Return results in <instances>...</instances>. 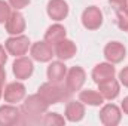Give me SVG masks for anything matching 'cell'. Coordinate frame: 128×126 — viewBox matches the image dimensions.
<instances>
[{"label":"cell","mask_w":128,"mask_h":126,"mask_svg":"<svg viewBox=\"0 0 128 126\" xmlns=\"http://www.w3.org/2000/svg\"><path fill=\"white\" fill-rule=\"evenodd\" d=\"M66 120L68 122H80L85 117V104L82 101H68L66 105Z\"/></svg>","instance_id":"17"},{"label":"cell","mask_w":128,"mask_h":126,"mask_svg":"<svg viewBox=\"0 0 128 126\" xmlns=\"http://www.w3.org/2000/svg\"><path fill=\"white\" fill-rule=\"evenodd\" d=\"M85 80H86L85 70L82 67H79V65H74L70 70H67V74H66V88L70 92H78L85 85Z\"/></svg>","instance_id":"4"},{"label":"cell","mask_w":128,"mask_h":126,"mask_svg":"<svg viewBox=\"0 0 128 126\" xmlns=\"http://www.w3.org/2000/svg\"><path fill=\"white\" fill-rule=\"evenodd\" d=\"M10 4L9 1H4V0H0V24H4L10 15Z\"/></svg>","instance_id":"23"},{"label":"cell","mask_w":128,"mask_h":126,"mask_svg":"<svg viewBox=\"0 0 128 126\" xmlns=\"http://www.w3.org/2000/svg\"><path fill=\"white\" fill-rule=\"evenodd\" d=\"M54 52H55V57H58V60L67 61V60H72L76 55L78 48H76V43L73 40L66 37L54 46Z\"/></svg>","instance_id":"14"},{"label":"cell","mask_w":128,"mask_h":126,"mask_svg":"<svg viewBox=\"0 0 128 126\" xmlns=\"http://www.w3.org/2000/svg\"><path fill=\"white\" fill-rule=\"evenodd\" d=\"M82 24L86 30H98L103 25V12L97 6H90L82 13Z\"/></svg>","instance_id":"7"},{"label":"cell","mask_w":128,"mask_h":126,"mask_svg":"<svg viewBox=\"0 0 128 126\" xmlns=\"http://www.w3.org/2000/svg\"><path fill=\"white\" fill-rule=\"evenodd\" d=\"M32 3V0H9L10 7H14L15 10H21L24 7H27Z\"/></svg>","instance_id":"24"},{"label":"cell","mask_w":128,"mask_h":126,"mask_svg":"<svg viewBox=\"0 0 128 126\" xmlns=\"http://www.w3.org/2000/svg\"><path fill=\"white\" fill-rule=\"evenodd\" d=\"M122 113L121 108L115 104H106L100 110V120L104 126H116L121 123Z\"/></svg>","instance_id":"8"},{"label":"cell","mask_w":128,"mask_h":126,"mask_svg":"<svg viewBox=\"0 0 128 126\" xmlns=\"http://www.w3.org/2000/svg\"><path fill=\"white\" fill-rule=\"evenodd\" d=\"M119 83L124 85L125 88H128V67H124L119 71Z\"/></svg>","instance_id":"26"},{"label":"cell","mask_w":128,"mask_h":126,"mask_svg":"<svg viewBox=\"0 0 128 126\" xmlns=\"http://www.w3.org/2000/svg\"><path fill=\"white\" fill-rule=\"evenodd\" d=\"M8 61V51L0 45V65H4Z\"/></svg>","instance_id":"27"},{"label":"cell","mask_w":128,"mask_h":126,"mask_svg":"<svg viewBox=\"0 0 128 126\" xmlns=\"http://www.w3.org/2000/svg\"><path fill=\"white\" fill-rule=\"evenodd\" d=\"M0 98H3V88H0Z\"/></svg>","instance_id":"30"},{"label":"cell","mask_w":128,"mask_h":126,"mask_svg":"<svg viewBox=\"0 0 128 126\" xmlns=\"http://www.w3.org/2000/svg\"><path fill=\"white\" fill-rule=\"evenodd\" d=\"M3 98L8 104H16L21 102L26 98V86L21 82H12L8 83L3 89Z\"/></svg>","instance_id":"10"},{"label":"cell","mask_w":128,"mask_h":126,"mask_svg":"<svg viewBox=\"0 0 128 126\" xmlns=\"http://www.w3.org/2000/svg\"><path fill=\"white\" fill-rule=\"evenodd\" d=\"M98 91H100V94L104 99L113 101L115 98H118V95L121 92V83L113 77V79L100 82L98 83Z\"/></svg>","instance_id":"16"},{"label":"cell","mask_w":128,"mask_h":126,"mask_svg":"<svg viewBox=\"0 0 128 126\" xmlns=\"http://www.w3.org/2000/svg\"><path fill=\"white\" fill-rule=\"evenodd\" d=\"M32 43H30V39L24 34H18V36H12L9 37L6 42H4V48L8 51V54L14 55L15 58L16 57H22L28 52Z\"/></svg>","instance_id":"3"},{"label":"cell","mask_w":128,"mask_h":126,"mask_svg":"<svg viewBox=\"0 0 128 126\" xmlns=\"http://www.w3.org/2000/svg\"><path fill=\"white\" fill-rule=\"evenodd\" d=\"M37 94H39V96H40L48 105H51V104H58L60 101L66 99V98L68 96V94H72V92H70L68 89L64 91V88L60 86V83L46 82V83L40 85Z\"/></svg>","instance_id":"2"},{"label":"cell","mask_w":128,"mask_h":126,"mask_svg":"<svg viewBox=\"0 0 128 126\" xmlns=\"http://www.w3.org/2000/svg\"><path fill=\"white\" fill-rule=\"evenodd\" d=\"M21 123V108L14 104H6L0 107V126H12Z\"/></svg>","instance_id":"9"},{"label":"cell","mask_w":128,"mask_h":126,"mask_svg":"<svg viewBox=\"0 0 128 126\" xmlns=\"http://www.w3.org/2000/svg\"><path fill=\"white\" fill-rule=\"evenodd\" d=\"M48 16L57 22L63 21L68 15V4L64 0H49L48 7H46Z\"/></svg>","instance_id":"13"},{"label":"cell","mask_w":128,"mask_h":126,"mask_svg":"<svg viewBox=\"0 0 128 126\" xmlns=\"http://www.w3.org/2000/svg\"><path fill=\"white\" fill-rule=\"evenodd\" d=\"M104 57L109 63L119 64L127 57V48L121 42H110L104 48Z\"/></svg>","instance_id":"12"},{"label":"cell","mask_w":128,"mask_h":126,"mask_svg":"<svg viewBox=\"0 0 128 126\" xmlns=\"http://www.w3.org/2000/svg\"><path fill=\"white\" fill-rule=\"evenodd\" d=\"M40 123L46 126H61L66 123V119L63 116H60L58 113H45L40 119Z\"/></svg>","instance_id":"21"},{"label":"cell","mask_w":128,"mask_h":126,"mask_svg":"<svg viewBox=\"0 0 128 126\" xmlns=\"http://www.w3.org/2000/svg\"><path fill=\"white\" fill-rule=\"evenodd\" d=\"M109 3H110V6H112L115 10L128 7V0H109Z\"/></svg>","instance_id":"25"},{"label":"cell","mask_w":128,"mask_h":126,"mask_svg":"<svg viewBox=\"0 0 128 126\" xmlns=\"http://www.w3.org/2000/svg\"><path fill=\"white\" fill-rule=\"evenodd\" d=\"M30 55L33 60H36L39 63H49L52 60V57H55V52H54L52 45L42 40V42L33 43L30 46Z\"/></svg>","instance_id":"5"},{"label":"cell","mask_w":128,"mask_h":126,"mask_svg":"<svg viewBox=\"0 0 128 126\" xmlns=\"http://www.w3.org/2000/svg\"><path fill=\"white\" fill-rule=\"evenodd\" d=\"M121 108H122V111L128 114V96H125L124 99H122V104H121Z\"/></svg>","instance_id":"29"},{"label":"cell","mask_w":128,"mask_h":126,"mask_svg":"<svg viewBox=\"0 0 128 126\" xmlns=\"http://www.w3.org/2000/svg\"><path fill=\"white\" fill-rule=\"evenodd\" d=\"M66 36H67L66 27L57 22V24H52L46 30V33H45V42H48L49 45L55 46L58 42H61L63 39H66Z\"/></svg>","instance_id":"19"},{"label":"cell","mask_w":128,"mask_h":126,"mask_svg":"<svg viewBox=\"0 0 128 126\" xmlns=\"http://www.w3.org/2000/svg\"><path fill=\"white\" fill-rule=\"evenodd\" d=\"M4 27H6V33H9L10 36H18V34H22L26 31V18L24 15L20 12V10H14L10 12L8 21L4 22Z\"/></svg>","instance_id":"11"},{"label":"cell","mask_w":128,"mask_h":126,"mask_svg":"<svg viewBox=\"0 0 128 126\" xmlns=\"http://www.w3.org/2000/svg\"><path fill=\"white\" fill-rule=\"evenodd\" d=\"M116 74V68L113 67L112 63H100L97 64L92 70V80L96 82L97 85L100 82H104V80H109V79H113Z\"/></svg>","instance_id":"15"},{"label":"cell","mask_w":128,"mask_h":126,"mask_svg":"<svg viewBox=\"0 0 128 126\" xmlns=\"http://www.w3.org/2000/svg\"><path fill=\"white\" fill-rule=\"evenodd\" d=\"M48 107L49 105L39 96V94L27 96L21 105V120H22L21 123L26 122L40 123V119L48 111Z\"/></svg>","instance_id":"1"},{"label":"cell","mask_w":128,"mask_h":126,"mask_svg":"<svg viewBox=\"0 0 128 126\" xmlns=\"http://www.w3.org/2000/svg\"><path fill=\"white\" fill-rule=\"evenodd\" d=\"M12 71L18 80H26V79L32 77L33 71H34V64L30 58H27L24 55L16 57L14 64H12Z\"/></svg>","instance_id":"6"},{"label":"cell","mask_w":128,"mask_h":126,"mask_svg":"<svg viewBox=\"0 0 128 126\" xmlns=\"http://www.w3.org/2000/svg\"><path fill=\"white\" fill-rule=\"evenodd\" d=\"M116 22H118V27L122 30V31H128V7L124 9H119L116 10Z\"/></svg>","instance_id":"22"},{"label":"cell","mask_w":128,"mask_h":126,"mask_svg":"<svg viewBox=\"0 0 128 126\" xmlns=\"http://www.w3.org/2000/svg\"><path fill=\"white\" fill-rule=\"evenodd\" d=\"M48 79L49 82L52 83H61L64 79H66V74H67V67L66 64L60 60V61H52L48 67Z\"/></svg>","instance_id":"18"},{"label":"cell","mask_w":128,"mask_h":126,"mask_svg":"<svg viewBox=\"0 0 128 126\" xmlns=\"http://www.w3.org/2000/svg\"><path fill=\"white\" fill-rule=\"evenodd\" d=\"M79 101H82L86 105H92V107H98L104 102V98L101 96L100 92L92 91V89H85L79 92Z\"/></svg>","instance_id":"20"},{"label":"cell","mask_w":128,"mask_h":126,"mask_svg":"<svg viewBox=\"0 0 128 126\" xmlns=\"http://www.w3.org/2000/svg\"><path fill=\"white\" fill-rule=\"evenodd\" d=\"M4 80H6V71H4L3 65H0V88H3Z\"/></svg>","instance_id":"28"}]
</instances>
